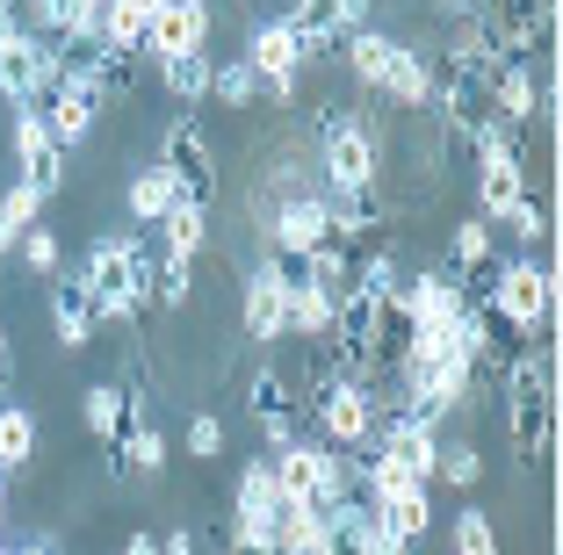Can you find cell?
Masks as SVG:
<instances>
[{"label":"cell","instance_id":"cell-32","mask_svg":"<svg viewBox=\"0 0 563 555\" xmlns=\"http://www.w3.org/2000/svg\"><path fill=\"white\" fill-rule=\"evenodd\" d=\"M188 281H196V260L159 253V260H152V303H159V311H181V303H188Z\"/></svg>","mask_w":563,"mask_h":555},{"label":"cell","instance_id":"cell-12","mask_svg":"<svg viewBox=\"0 0 563 555\" xmlns=\"http://www.w3.org/2000/svg\"><path fill=\"white\" fill-rule=\"evenodd\" d=\"M325 238H332V202L311 196V188H297V196L275 210V224H267V245H275V253H289V260L318 253Z\"/></svg>","mask_w":563,"mask_h":555},{"label":"cell","instance_id":"cell-17","mask_svg":"<svg viewBox=\"0 0 563 555\" xmlns=\"http://www.w3.org/2000/svg\"><path fill=\"white\" fill-rule=\"evenodd\" d=\"M80 411H87V433H95V441H109V462L123 469V433L145 419V404H131V390H123V382H95V390L80 397Z\"/></svg>","mask_w":563,"mask_h":555},{"label":"cell","instance_id":"cell-9","mask_svg":"<svg viewBox=\"0 0 563 555\" xmlns=\"http://www.w3.org/2000/svg\"><path fill=\"white\" fill-rule=\"evenodd\" d=\"M246 419L267 433V455H275V447H289V441H303V397H297V382L282 376V368H253V382H246Z\"/></svg>","mask_w":563,"mask_h":555},{"label":"cell","instance_id":"cell-47","mask_svg":"<svg viewBox=\"0 0 563 555\" xmlns=\"http://www.w3.org/2000/svg\"><path fill=\"white\" fill-rule=\"evenodd\" d=\"M0 382H8V325H0Z\"/></svg>","mask_w":563,"mask_h":555},{"label":"cell","instance_id":"cell-1","mask_svg":"<svg viewBox=\"0 0 563 555\" xmlns=\"http://www.w3.org/2000/svg\"><path fill=\"white\" fill-rule=\"evenodd\" d=\"M80 289L87 303H95V318H109V325H137L152 303V245L145 231H101L95 245H87L80 260Z\"/></svg>","mask_w":563,"mask_h":555},{"label":"cell","instance_id":"cell-48","mask_svg":"<svg viewBox=\"0 0 563 555\" xmlns=\"http://www.w3.org/2000/svg\"><path fill=\"white\" fill-rule=\"evenodd\" d=\"M8 484H15V476H0V520H8Z\"/></svg>","mask_w":563,"mask_h":555},{"label":"cell","instance_id":"cell-31","mask_svg":"<svg viewBox=\"0 0 563 555\" xmlns=\"http://www.w3.org/2000/svg\"><path fill=\"white\" fill-rule=\"evenodd\" d=\"M390 44H398V36H383V30H347V36H340V51H347V73L368 87V95H376L383 66H390Z\"/></svg>","mask_w":563,"mask_h":555},{"label":"cell","instance_id":"cell-23","mask_svg":"<svg viewBox=\"0 0 563 555\" xmlns=\"http://www.w3.org/2000/svg\"><path fill=\"white\" fill-rule=\"evenodd\" d=\"M95 303H87V289H80V275H66V281H51V332H58V346H95Z\"/></svg>","mask_w":563,"mask_h":555},{"label":"cell","instance_id":"cell-35","mask_svg":"<svg viewBox=\"0 0 563 555\" xmlns=\"http://www.w3.org/2000/svg\"><path fill=\"white\" fill-rule=\"evenodd\" d=\"M15 253H22V267H30V275H58V260H66V253H58V231H44V224L22 231Z\"/></svg>","mask_w":563,"mask_h":555},{"label":"cell","instance_id":"cell-25","mask_svg":"<svg viewBox=\"0 0 563 555\" xmlns=\"http://www.w3.org/2000/svg\"><path fill=\"white\" fill-rule=\"evenodd\" d=\"M123 202H131V217L137 224H159L174 202H181V180L166 174V166H137L131 174V188H123Z\"/></svg>","mask_w":563,"mask_h":555},{"label":"cell","instance_id":"cell-44","mask_svg":"<svg viewBox=\"0 0 563 555\" xmlns=\"http://www.w3.org/2000/svg\"><path fill=\"white\" fill-rule=\"evenodd\" d=\"M232 555H275V548H267V541H246V534H239V541H232Z\"/></svg>","mask_w":563,"mask_h":555},{"label":"cell","instance_id":"cell-36","mask_svg":"<svg viewBox=\"0 0 563 555\" xmlns=\"http://www.w3.org/2000/svg\"><path fill=\"white\" fill-rule=\"evenodd\" d=\"M477 476H484V455H477V447H441V462H433V484L477 490Z\"/></svg>","mask_w":563,"mask_h":555},{"label":"cell","instance_id":"cell-4","mask_svg":"<svg viewBox=\"0 0 563 555\" xmlns=\"http://www.w3.org/2000/svg\"><path fill=\"white\" fill-rule=\"evenodd\" d=\"M318 174H325V196H362L383 180V152H376V131L354 123L347 109H325L318 123Z\"/></svg>","mask_w":563,"mask_h":555},{"label":"cell","instance_id":"cell-42","mask_svg":"<svg viewBox=\"0 0 563 555\" xmlns=\"http://www.w3.org/2000/svg\"><path fill=\"white\" fill-rule=\"evenodd\" d=\"M159 555H196V534H188V526H174V534L159 541Z\"/></svg>","mask_w":563,"mask_h":555},{"label":"cell","instance_id":"cell-38","mask_svg":"<svg viewBox=\"0 0 563 555\" xmlns=\"http://www.w3.org/2000/svg\"><path fill=\"white\" fill-rule=\"evenodd\" d=\"M36 217H44V196H36L30 180H15V188L0 196V224H8V231H15V238H22V231H30Z\"/></svg>","mask_w":563,"mask_h":555},{"label":"cell","instance_id":"cell-37","mask_svg":"<svg viewBox=\"0 0 563 555\" xmlns=\"http://www.w3.org/2000/svg\"><path fill=\"white\" fill-rule=\"evenodd\" d=\"M448 526H455V555H498V534H492V520H484L477 506H470V512H455Z\"/></svg>","mask_w":563,"mask_h":555},{"label":"cell","instance_id":"cell-41","mask_svg":"<svg viewBox=\"0 0 563 555\" xmlns=\"http://www.w3.org/2000/svg\"><path fill=\"white\" fill-rule=\"evenodd\" d=\"M66 36H101V0H73V22Z\"/></svg>","mask_w":563,"mask_h":555},{"label":"cell","instance_id":"cell-3","mask_svg":"<svg viewBox=\"0 0 563 555\" xmlns=\"http://www.w3.org/2000/svg\"><path fill=\"white\" fill-rule=\"evenodd\" d=\"M297 397H303V419L325 433V447H340V455H362V447L376 441V397H368V382L318 368L311 390H297Z\"/></svg>","mask_w":563,"mask_h":555},{"label":"cell","instance_id":"cell-40","mask_svg":"<svg viewBox=\"0 0 563 555\" xmlns=\"http://www.w3.org/2000/svg\"><path fill=\"white\" fill-rule=\"evenodd\" d=\"M188 455H202V462L224 455V425H217L210 411H196V419H188Z\"/></svg>","mask_w":563,"mask_h":555},{"label":"cell","instance_id":"cell-39","mask_svg":"<svg viewBox=\"0 0 563 555\" xmlns=\"http://www.w3.org/2000/svg\"><path fill=\"white\" fill-rule=\"evenodd\" d=\"M498 231H506V238H520V245H534V238L549 231V217H542V202H534V196H520L514 210L498 217Z\"/></svg>","mask_w":563,"mask_h":555},{"label":"cell","instance_id":"cell-20","mask_svg":"<svg viewBox=\"0 0 563 555\" xmlns=\"http://www.w3.org/2000/svg\"><path fill=\"white\" fill-rule=\"evenodd\" d=\"M376 95L398 101V109H433V58L412 44H390V66H383Z\"/></svg>","mask_w":563,"mask_h":555},{"label":"cell","instance_id":"cell-10","mask_svg":"<svg viewBox=\"0 0 563 555\" xmlns=\"http://www.w3.org/2000/svg\"><path fill=\"white\" fill-rule=\"evenodd\" d=\"M159 166L181 180V202H202V210H210V196H217V152H210V137H202L196 123H166Z\"/></svg>","mask_w":563,"mask_h":555},{"label":"cell","instance_id":"cell-30","mask_svg":"<svg viewBox=\"0 0 563 555\" xmlns=\"http://www.w3.org/2000/svg\"><path fill=\"white\" fill-rule=\"evenodd\" d=\"M159 80L174 101H210V80H217V58L210 51H188V58H159Z\"/></svg>","mask_w":563,"mask_h":555},{"label":"cell","instance_id":"cell-33","mask_svg":"<svg viewBox=\"0 0 563 555\" xmlns=\"http://www.w3.org/2000/svg\"><path fill=\"white\" fill-rule=\"evenodd\" d=\"M123 469H137V476L166 469V441H159V425H152V419H137L131 433H123Z\"/></svg>","mask_w":563,"mask_h":555},{"label":"cell","instance_id":"cell-7","mask_svg":"<svg viewBox=\"0 0 563 555\" xmlns=\"http://www.w3.org/2000/svg\"><path fill=\"white\" fill-rule=\"evenodd\" d=\"M51 87H58V58H51L44 36H30V30L0 36V95L15 109H44Z\"/></svg>","mask_w":563,"mask_h":555},{"label":"cell","instance_id":"cell-24","mask_svg":"<svg viewBox=\"0 0 563 555\" xmlns=\"http://www.w3.org/2000/svg\"><path fill=\"white\" fill-rule=\"evenodd\" d=\"M152 15H159V8H152V0H101V44L109 51H145V30H152Z\"/></svg>","mask_w":563,"mask_h":555},{"label":"cell","instance_id":"cell-18","mask_svg":"<svg viewBox=\"0 0 563 555\" xmlns=\"http://www.w3.org/2000/svg\"><path fill=\"white\" fill-rule=\"evenodd\" d=\"M441 58H448V66H463V73H477V80H492L514 51L498 44V30H492V15H484V8H470V15L455 22V44H448Z\"/></svg>","mask_w":563,"mask_h":555},{"label":"cell","instance_id":"cell-29","mask_svg":"<svg viewBox=\"0 0 563 555\" xmlns=\"http://www.w3.org/2000/svg\"><path fill=\"white\" fill-rule=\"evenodd\" d=\"M36 455V411L30 404H0V476H22Z\"/></svg>","mask_w":563,"mask_h":555},{"label":"cell","instance_id":"cell-5","mask_svg":"<svg viewBox=\"0 0 563 555\" xmlns=\"http://www.w3.org/2000/svg\"><path fill=\"white\" fill-rule=\"evenodd\" d=\"M484 311L506 318V325H514L520 340H534V332H549V311H556V275H549L542 260H514V267H498L492 289H484Z\"/></svg>","mask_w":563,"mask_h":555},{"label":"cell","instance_id":"cell-26","mask_svg":"<svg viewBox=\"0 0 563 555\" xmlns=\"http://www.w3.org/2000/svg\"><path fill=\"white\" fill-rule=\"evenodd\" d=\"M152 231H159V253H174V260H196L202 238H210V210H202V202H174V210H166Z\"/></svg>","mask_w":563,"mask_h":555},{"label":"cell","instance_id":"cell-16","mask_svg":"<svg viewBox=\"0 0 563 555\" xmlns=\"http://www.w3.org/2000/svg\"><path fill=\"white\" fill-rule=\"evenodd\" d=\"M275 512H282V484H275V469H267V455H261V462L239 469L232 520H239V534H246V541H267V534H275Z\"/></svg>","mask_w":563,"mask_h":555},{"label":"cell","instance_id":"cell-15","mask_svg":"<svg viewBox=\"0 0 563 555\" xmlns=\"http://www.w3.org/2000/svg\"><path fill=\"white\" fill-rule=\"evenodd\" d=\"M36 115H44V131L58 137V145H66V152H80L87 137H95L101 95H95V87H87V80H58V87H51V95H44V109H36Z\"/></svg>","mask_w":563,"mask_h":555},{"label":"cell","instance_id":"cell-14","mask_svg":"<svg viewBox=\"0 0 563 555\" xmlns=\"http://www.w3.org/2000/svg\"><path fill=\"white\" fill-rule=\"evenodd\" d=\"M152 58H188V51H210V0H166L145 30Z\"/></svg>","mask_w":563,"mask_h":555},{"label":"cell","instance_id":"cell-2","mask_svg":"<svg viewBox=\"0 0 563 555\" xmlns=\"http://www.w3.org/2000/svg\"><path fill=\"white\" fill-rule=\"evenodd\" d=\"M498 382H506V433H514V455L528 462V469H542V462H549V433H556L549 360L534 354V346H514L506 368H498Z\"/></svg>","mask_w":563,"mask_h":555},{"label":"cell","instance_id":"cell-34","mask_svg":"<svg viewBox=\"0 0 563 555\" xmlns=\"http://www.w3.org/2000/svg\"><path fill=\"white\" fill-rule=\"evenodd\" d=\"M210 95L224 101V109H253V101H261V73H253L246 58H232V66H217Z\"/></svg>","mask_w":563,"mask_h":555},{"label":"cell","instance_id":"cell-11","mask_svg":"<svg viewBox=\"0 0 563 555\" xmlns=\"http://www.w3.org/2000/svg\"><path fill=\"white\" fill-rule=\"evenodd\" d=\"M15 166H22V180H30L44 202L66 188V145L44 131V115H36V109H15Z\"/></svg>","mask_w":563,"mask_h":555},{"label":"cell","instance_id":"cell-28","mask_svg":"<svg viewBox=\"0 0 563 555\" xmlns=\"http://www.w3.org/2000/svg\"><path fill=\"white\" fill-rule=\"evenodd\" d=\"M492 238H498V231L484 224V217L455 224V238H448V275H455V281H484V267H492Z\"/></svg>","mask_w":563,"mask_h":555},{"label":"cell","instance_id":"cell-19","mask_svg":"<svg viewBox=\"0 0 563 555\" xmlns=\"http://www.w3.org/2000/svg\"><path fill=\"white\" fill-rule=\"evenodd\" d=\"M368 512H376L383 534H398L405 548H412V541L433 526V484H398V490H383V498H368Z\"/></svg>","mask_w":563,"mask_h":555},{"label":"cell","instance_id":"cell-13","mask_svg":"<svg viewBox=\"0 0 563 555\" xmlns=\"http://www.w3.org/2000/svg\"><path fill=\"white\" fill-rule=\"evenodd\" d=\"M398 303H405V318H412V325H455V318H463V303H470V289L448 275V267H419V275L398 281Z\"/></svg>","mask_w":563,"mask_h":555},{"label":"cell","instance_id":"cell-27","mask_svg":"<svg viewBox=\"0 0 563 555\" xmlns=\"http://www.w3.org/2000/svg\"><path fill=\"white\" fill-rule=\"evenodd\" d=\"M282 325H289V332H297V340H325V325H332V296L325 289H318V281H289V303H282Z\"/></svg>","mask_w":563,"mask_h":555},{"label":"cell","instance_id":"cell-22","mask_svg":"<svg viewBox=\"0 0 563 555\" xmlns=\"http://www.w3.org/2000/svg\"><path fill=\"white\" fill-rule=\"evenodd\" d=\"M520 196H528V166H520V152L477 166V217H484V224H498V217L514 210Z\"/></svg>","mask_w":563,"mask_h":555},{"label":"cell","instance_id":"cell-6","mask_svg":"<svg viewBox=\"0 0 563 555\" xmlns=\"http://www.w3.org/2000/svg\"><path fill=\"white\" fill-rule=\"evenodd\" d=\"M246 66L261 73V95L289 109V101H297V73L311 66V51H303V36L275 15V22H253V36H246Z\"/></svg>","mask_w":563,"mask_h":555},{"label":"cell","instance_id":"cell-46","mask_svg":"<svg viewBox=\"0 0 563 555\" xmlns=\"http://www.w3.org/2000/svg\"><path fill=\"white\" fill-rule=\"evenodd\" d=\"M15 555H51V541H22V548Z\"/></svg>","mask_w":563,"mask_h":555},{"label":"cell","instance_id":"cell-49","mask_svg":"<svg viewBox=\"0 0 563 555\" xmlns=\"http://www.w3.org/2000/svg\"><path fill=\"white\" fill-rule=\"evenodd\" d=\"M152 8H166V0H152Z\"/></svg>","mask_w":563,"mask_h":555},{"label":"cell","instance_id":"cell-43","mask_svg":"<svg viewBox=\"0 0 563 555\" xmlns=\"http://www.w3.org/2000/svg\"><path fill=\"white\" fill-rule=\"evenodd\" d=\"M123 555H159V541H152V534H131V541H123Z\"/></svg>","mask_w":563,"mask_h":555},{"label":"cell","instance_id":"cell-8","mask_svg":"<svg viewBox=\"0 0 563 555\" xmlns=\"http://www.w3.org/2000/svg\"><path fill=\"white\" fill-rule=\"evenodd\" d=\"M297 275H303V260H289V253H275V245H267V260L246 275V332H253V346L289 340L282 303H289V281H297Z\"/></svg>","mask_w":563,"mask_h":555},{"label":"cell","instance_id":"cell-45","mask_svg":"<svg viewBox=\"0 0 563 555\" xmlns=\"http://www.w3.org/2000/svg\"><path fill=\"white\" fill-rule=\"evenodd\" d=\"M448 15H470V8H484V0H441Z\"/></svg>","mask_w":563,"mask_h":555},{"label":"cell","instance_id":"cell-21","mask_svg":"<svg viewBox=\"0 0 563 555\" xmlns=\"http://www.w3.org/2000/svg\"><path fill=\"white\" fill-rule=\"evenodd\" d=\"M282 22H289V30L303 36V51H325V44H340V36L354 30V15H347V0H289V8H282Z\"/></svg>","mask_w":563,"mask_h":555}]
</instances>
